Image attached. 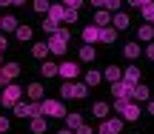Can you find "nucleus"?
<instances>
[{
    "instance_id": "f257e3e1",
    "label": "nucleus",
    "mask_w": 154,
    "mask_h": 134,
    "mask_svg": "<svg viewBox=\"0 0 154 134\" xmlns=\"http://www.w3.org/2000/svg\"><path fill=\"white\" fill-rule=\"evenodd\" d=\"M114 111H120V117L128 120V123H134L140 117V106L134 100H114Z\"/></svg>"
},
{
    "instance_id": "f03ea898",
    "label": "nucleus",
    "mask_w": 154,
    "mask_h": 134,
    "mask_svg": "<svg viewBox=\"0 0 154 134\" xmlns=\"http://www.w3.org/2000/svg\"><path fill=\"white\" fill-rule=\"evenodd\" d=\"M60 94L66 97V100H72V97L74 100H83V97L88 94V86L86 83H74V80H66V83L60 86Z\"/></svg>"
},
{
    "instance_id": "7ed1b4c3",
    "label": "nucleus",
    "mask_w": 154,
    "mask_h": 134,
    "mask_svg": "<svg viewBox=\"0 0 154 134\" xmlns=\"http://www.w3.org/2000/svg\"><path fill=\"white\" fill-rule=\"evenodd\" d=\"M20 97H23V89H20V86H14V83H9L3 89V94H0V106L14 108V103H20Z\"/></svg>"
},
{
    "instance_id": "20e7f679",
    "label": "nucleus",
    "mask_w": 154,
    "mask_h": 134,
    "mask_svg": "<svg viewBox=\"0 0 154 134\" xmlns=\"http://www.w3.org/2000/svg\"><path fill=\"white\" fill-rule=\"evenodd\" d=\"M40 114L43 117H66V108L60 100H43L40 103Z\"/></svg>"
},
{
    "instance_id": "39448f33",
    "label": "nucleus",
    "mask_w": 154,
    "mask_h": 134,
    "mask_svg": "<svg viewBox=\"0 0 154 134\" xmlns=\"http://www.w3.org/2000/svg\"><path fill=\"white\" fill-rule=\"evenodd\" d=\"M20 74V63H6V66H0V86H9V83H14V77Z\"/></svg>"
},
{
    "instance_id": "423d86ee",
    "label": "nucleus",
    "mask_w": 154,
    "mask_h": 134,
    "mask_svg": "<svg viewBox=\"0 0 154 134\" xmlns=\"http://www.w3.org/2000/svg\"><path fill=\"white\" fill-rule=\"evenodd\" d=\"M14 114L17 117H40V103H14Z\"/></svg>"
},
{
    "instance_id": "0eeeda50",
    "label": "nucleus",
    "mask_w": 154,
    "mask_h": 134,
    "mask_svg": "<svg viewBox=\"0 0 154 134\" xmlns=\"http://www.w3.org/2000/svg\"><path fill=\"white\" fill-rule=\"evenodd\" d=\"M131 83H126V80H117V83H111V94H114V100H131Z\"/></svg>"
},
{
    "instance_id": "6e6552de",
    "label": "nucleus",
    "mask_w": 154,
    "mask_h": 134,
    "mask_svg": "<svg viewBox=\"0 0 154 134\" xmlns=\"http://www.w3.org/2000/svg\"><path fill=\"white\" fill-rule=\"evenodd\" d=\"M123 131V117H114V120H103L97 134H120Z\"/></svg>"
},
{
    "instance_id": "1a4fd4ad",
    "label": "nucleus",
    "mask_w": 154,
    "mask_h": 134,
    "mask_svg": "<svg viewBox=\"0 0 154 134\" xmlns=\"http://www.w3.org/2000/svg\"><path fill=\"white\" fill-rule=\"evenodd\" d=\"M83 40H86V46L100 43V26H86L83 29Z\"/></svg>"
},
{
    "instance_id": "9d476101",
    "label": "nucleus",
    "mask_w": 154,
    "mask_h": 134,
    "mask_svg": "<svg viewBox=\"0 0 154 134\" xmlns=\"http://www.w3.org/2000/svg\"><path fill=\"white\" fill-rule=\"evenodd\" d=\"M77 74H80V66H77V63H60V77L74 80Z\"/></svg>"
},
{
    "instance_id": "9b49d317",
    "label": "nucleus",
    "mask_w": 154,
    "mask_h": 134,
    "mask_svg": "<svg viewBox=\"0 0 154 134\" xmlns=\"http://www.w3.org/2000/svg\"><path fill=\"white\" fill-rule=\"evenodd\" d=\"M137 40H143V43H154V26H151V23H143V26L137 29Z\"/></svg>"
},
{
    "instance_id": "f8f14e48",
    "label": "nucleus",
    "mask_w": 154,
    "mask_h": 134,
    "mask_svg": "<svg viewBox=\"0 0 154 134\" xmlns=\"http://www.w3.org/2000/svg\"><path fill=\"white\" fill-rule=\"evenodd\" d=\"M49 51L51 54H66V40H63L60 34H54V37L49 40Z\"/></svg>"
},
{
    "instance_id": "ddd939ff",
    "label": "nucleus",
    "mask_w": 154,
    "mask_h": 134,
    "mask_svg": "<svg viewBox=\"0 0 154 134\" xmlns=\"http://www.w3.org/2000/svg\"><path fill=\"white\" fill-rule=\"evenodd\" d=\"M123 80L131 83V86H137L140 83V69L137 66H126V69H123Z\"/></svg>"
},
{
    "instance_id": "4468645a",
    "label": "nucleus",
    "mask_w": 154,
    "mask_h": 134,
    "mask_svg": "<svg viewBox=\"0 0 154 134\" xmlns=\"http://www.w3.org/2000/svg\"><path fill=\"white\" fill-rule=\"evenodd\" d=\"M26 94L32 97V103H43V100H46V97H43V86H40V83L26 86Z\"/></svg>"
},
{
    "instance_id": "2eb2a0df",
    "label": "nucleus",
    "mask_w": 154,
    "mask_h": 134,
    "mask_svg": "<svg viewBox=\"0 0 154 134\" xmlns=\"http://www.w3.org/2000/svg\"><path fill=\"white\" fill-rule=\"evenodd\" d=\"M131 100H134V103H137V100H151V91L146 89L143 83H137V86L131 89Z\"/></svg>"
},
{
    "instance_id": "dca6fc26",
    "label": "nucleus",
    "mask_w": 154,
    "mask_h": 134,
    "mask_svg": "<svg viewBox=\"0 0 154 134\" xmlns=\"http://www.w3.org/2000/svg\"><path fill=\"white\" fill-rule=\"evenodd\" d=\"M109 23H111V11H106V9H97V14H94V26H100V29H109Z\"/></svg>"
},
{
    "instance_id": "f3484780",
    "label": "nucleus",
    "mask_w": 154,
    "mask_h": 134,
    "mask_svg": "<svg viewBox=\"0 0 154 134\" xmlns=\"http://www.w3.org/2000/svg\"><path fill=\"white\" fill-rule=\"evenodd\" d=\"M128 20H131V17L123 14V11H114V14H111V26L120 29V32H123V29H128Z\"/></svg>"
},
{
    "instance_id": "a211bd4d",
    "label": "nucleus",
    "mask_w": 154,
    "mask_h": 134,
    "mask_svg": "<svg viewBox=\"0 0 154 134\" xmlns=\"http://www.w3.org/2000/svg\"><path fill=\"white\" fill-rule=\"evenodd\" d=\"M103 77L109 80V83H117V80H123V69H120V66H106Z\"/></svg>"
},
{
    "instance_id": "6ab92c4d",
    "label": "nucleus",
    "mask_w": 154,
    "mask_h": 134,
    "mask_svg": "<svg viewBox=\"0 0 154 134\" xmlns=\"http://www.w3.org/2000/svg\"><path fill=\"white\" fill-rule=\"evenodd\" d=\"M49 17H51V20H66V6H63V3H51Z\"/></svg>"
},
{
    "instance_id": "aec40b11",
    "label": "nucleus",
    "mask_w": 154,
    "mask_h": 134,
    "mask_svg": "<svg viewBox=\"0 0 154 134\" xmlns=\"http://www.w3.org/2000/svg\"><path fill=\"white\" fill-rule=\"evenodd\" d=\"M66 126H69V131H77L83 126V117L77 111H72V114H66Z\"/></svg>"
},
{
    "instance_id": "412c9836",
    "label": "nucleus",
    "mask_w": 154,
    "mask_h": 134,
    "mask_svg": "<svg viewBox=\"0 0 154 134\" xmlns=\"http://www.w3.org/2000/svg\"><path fill=\"white\" fill-rule=\"evenodd\" d=\"M40 72H43V77H54V74H60V63H51V60H46Z\"/></svg>"
},
{
    "instance_id": "4be33fe9",
    "label": "nucleus",
    "mask_w": 154,
    "mask_h": 134,
    "mask_svg": "<svg viewBox=\"0 0 154 134\" xmlns=\"http://www.w3.org/2000/svg\"><path fill=\"white\" fill-rule=\"evenodd\" d=\"M17 26H20V23H17V17H11V14H6L3 20H0V29H3V32H17Z\"/></svg>"
},
{
    "instance_id": "5701e85b",
    "label": "nucleus",
    "mask_w": 154,
    "mask_h": 134,
    "mask_svg": "<svg viewBox=\"0 0 154 134\" xmlns=\"http://www.w3.org/2000/svg\"><path fill=\"white\" fill-rule=\"evenodd\" d=\"M109 111H111V108L106 106V103H94V106H91V114L97 120H106V114H109Z\"/></svg>"
},
{
    "instance_id": "b1692460",
    "label": "nucleus",
    "mask_w": 154,
    "mask_h": 134,
    "mask_svg": "<svg viewBox=\"0 0 154 134\" xmlns=\"http://www.w3.org/2000/svg\"><path fill=\"white\" fill-rule=\"evenodd\" d=\"M123 54H126L128 60H134V57H140V43H126V46H123Z\"/></svg>"
},
{
    "instance_id": "393cba45",
    "label": "nucleus",
    "mask_w": 154,
    "mask_h": 134,
    "mask_svg": "<svg viewBox=\"0 0 154 134\" xmlns=\"http://www.w3.org/2000/svg\"><path fill=\"white\" fill-rule=\"evenodd\" d=\"M46 131V117L40 114V117H32V134H43Z\"/></svg>"
},
{
    "instance_id": "a878e982",
    "label": "nucleus",
    "mask_w": 154,
    "mask_h": 134,
    "mask_svg": "<svg viewBox=\"0 0 154 134\" xmlns=\"http://www.w3.org/2000/svg\"><path fill=\"white\" fill-rule=\"evenodd\" d=\"M117 40V29H100V43H114Z\"/></svg>"
},
{
    "instance_id": "bb28decb",
    "label": "nucleus",
    "mask_w": 154,
    "mask_h": 134,
    "mask_svg": "<svg viewBox=\"0 0 154 134\" xmlns=\"http://www.w3.org/2000/svg\"><path fill=\"white\" fill-rule=\"evenodd\" d=\"M94 57H97V51H94V46H83V49H80V60L91 63Z\"/></svg>"
},
{
    "instance_id": "cd10ccee",
    "label": "nucleus",
    "mask_w": 154,
    "mask_h": 134,
    "mask_svg": "<svg viewBox=\"0 0 154 134\" xmlns=\"http://www.w3.org/2000/svg\"><path fill=\"white\" fill-rule=\"evenodd\" d=\"M140 17H143V20H151V23H154V3L140 6Z\"/></svg>"
},
{
    "instance_id": "c85d7f7f",
    "label": "nucleus",
    "mask_w": 154,
    "mask_h": 134,
    "mask_svg": "<svg viewBox=\"0 0 154 134\" xmlns=\"http://www.w3.org/2000/svg\"><path fill=\"white\" fill-rule=\"evenodd\" d=\"M100 80H103V74H100V72H94V69L86 74V86H100Z\"/></svg>"
},
{
    "instance_id": "c756f323",
    "label": "nucleus",
    "mask_w": 154,
    "mask_h": 134,
    "mask_svg": "<svg viewBox=\"0 0 154 134\" xmlns=\"http://www.w3.org/2000/svg\"><path fill=\"white\" fill-rule=\"evenodd\" d=\"M32 54H34V57H46V54H49V43H34Z\"/></svg>"
},
{
    "instance_id": "7c9ffc66",
    "label": "nucleus",
    "mask_w": 154,
    "mask_h": 134,
    "mask_svg": "<svg viewBox=\"0 0 154 134\" xmlns=\"http://www.w3.org/2000/svg\"><path fill=\"white\" fill-rule=\"evenodd\" d=\"M43 32H49V34H57V20H51V17L46 14V20H43Z\"/></svg>"
},
{
    "instance_id": "2f4dec72",
    "label": "nucleus",
    "mask_w": 154,
    "mask_h": 134,
    "mask_svg": "<svg viewBox=\"0 0 154 134\" xmlns=\"http://www.w3.org/2000/svg\"><path fill=\"white\" fill-rule=\"evenodd\" d=\"M17 40H32V26H17Z\"/></svg>"
},
{
    "instance_id": "473e14b6",
    "label": "nucleus",
    "mask_w": 154,
    "mask_h": 134,
    "mask_svg": "<svg viewBox=\"0 0 154 134\" xmlns=\"http://www.w3.org/2000/svg\"><path fill=\"white\" fill-rule=\"evenodd\" d=\"M103 9L114 14V11H120V0H106V6H103Z\"/></svg>"
},
{
    "instance_id": "72a5a7b5",
    "label": "nucleus",
    "mask_w": 154,
    "mask_h": 134,
    "mask_svg": "<svg viewBox=\"0 0 154 134\" xmlns=\"http://www.w3.org/2000/svg\"><path fill=\"white\" fill-rule=\"evenodd\" d=\"M49 9H51L49 0H34V11H49Z\"/></svg>"
},
{
    "instance_id": "f704fd0d",
    "label": "nucleus",
    "mask_w": 154,
    "mask_h": 134,
    "mask_svg": "<svg viewBox=\"0 0 154 134\" xmlns=\"http://www.w3.org/2000/svg\"><path fill=\"white\" fill-rule=\"evenodd\" d=\"M77 20H80L77 9H66V23H77Z\"/></svg>"
},
{
    "instance_id": "c9c22d12",
    "label": "nucleus",
    "mask_w": 154,
    "mask_h": 134,
    "mask_svg": "<svg viewBox=\"0 0 154 134\" xmlns=\"http://www.w3.org/2000/svg\"><path fill=\"white\" fill-rule=\"evenodd\" d=\"M80 3H83V0H63L66 9H80Z\"/></svg>"
},
{
    "instance_id": "e433bc0d",
    "label": "nucleus",
    "mask_w": 154,
    "mask_h": 134,
    "mask_svg": "<svg viewBox=\"0 0 154 134\" xmlns=\"http://www.w3.org/2000/svg\"><path fill=\"white\" fill-rule=\"evenodd\" d=\"M57 34H60V37L66 40V43H69V40H72V32H69V29H57Z\"/></svg>"
},
{
    "instance_id": "4c0bfd02",
    "label": "nucleus",
    "mask_w": 154,
    "mask_h": 134,
    "mask_svg": "<svg viewBox=\"0 0 154 134\" xmlns=\"http://www.w3.org/2000/svg\"><path fill=\"white\" fill-rule=\"evenodd\" d=\"M128 3H131L134 9H140V6H146V3H151V0H128Z\"/></svg>"
},
{
    "instance_id": "58836bf2",
    "label": "nucleus",
    "mask_w": 154,
    "mask_h": 134,
    "mask_svg": "<svg viewBox=\"0 0 154 134\" xmlns=\"http://www.w3.org/2000/svg\"><path fill=\"white\" fill-rule=\"evenodd\" d=\"M3 131H9V120H6V117H0V134H3Z\"/></svg>"
},
{
    "instance_id": "ea45409f",
    "label": "nucleus",
    "mask_w": 154,
    "mask_h": 134,
    "mask_svg": "<svg viewBox=\"0 0 154 134\" xmlns=\"http://www.w3.org/2000/svg\"><path fill=\"white\" fill-rule=\"evenodd\" d=\"M74 134H94V131H91V129H88V126H80V129H77Z\"/></svg>"
},
{
    "instance_id": "a19ab883",
    "label": "nucleus",
    "mask_w": 154,
    "mask_h": 134,
    "mask_svg": "<svg viewBox=\"0 0 154 134\" xmlns=\"http://www.w3.org/2000/svg\"><path fill=\"white\" fill-rule=\"evenodd\" d=\"M6 46H9V40H6V34H0V51H6Z\"/></svg>"
},
{
    "instance_id": "79ce46f5",
    "label": "nucleus",
    "mask_w": 154,
    "mask_h": 134,
    "mask_svg": "<svg viewBox=\"0 0 154 134\" xmlns=\"http://www.w3.org/2000/svg\"><path fill=\"white\" fill-rule=\"evenodd\" d=\"M146 54H149L151 60H154V43H149V46H146Z\"/></svg>"
},
{
    "instance_id": "37998d69",
    "label": "nucleus",
    "mask_w": 154,
    "mask_h": 134,
    "mask_svg": "<svg viewBox=\"0 0 154 134\" xmlns=\"http://www.w3.org/2000/svg\"><path fill=\"white\" fill-rule=\"evenodd\" d=\"M91 6H97V9H103V6H106V0H91Z\"/></svg>"
},
{
    "instance_id": "c03bdc74",
    "label": "nucleus",
    "mask_w": 154,
    "mask_h": 134,
    "mask_svg": "<svg viewBox=\"0 0 154 134\" xmlns=\"http://www.w3.org/2000/svg\"><path fill=\"white\" fill-rule=\"evenodd\" d=\"M149 114H154V100H149Z\"/></svg>"
},
{
    "instance_id": "a18cd8bd",
    "label": "nucleus",
    "mask_w": 154,
    "mask_h": 134,
    "mask_svg": "<svg viewBox=\"0 0 154 134\" xmlns=\"http://www.w3.org/2000/svg\"><path fill=\"white\" fill-rule=\"evenodd\" d=\"M11 3H14V6H23V3H26V0H11Z\"/></svg>"
},
{
    "instance_id": "49530a36",
    "label": "nucleus",
    "mask_w": 154,
    "mask_h": 134,
    "mask_svg": "<svg viewBox=\"0 0 154 134\" xmlns=\"http://www.w3.org/2000/svg\"><path fill=\"white\" fill-rule=\"evenodd\" d=\"M9 3H11V0H0V6H9Z\"/></svg>"
},
{
    "instance_id": "de8ad7c7",
    "label": "nucleus",
    "mask_w": 154,
    "mask_h": 134,
    "mask_svg": "<svg viewBox=\"0 0 154 134\" xmlns=\"http://www.w3.org/2000/svg\"><path fill=\"white\" fill-rule=\"evenodd\" d=\"M57 134H72V131H69V129H66V131H57Z\"/></svg>"
},
{
    "instance_id": "09e8293b",
    "label": "nucleus",
    "mask_w": 154,
    "mask_h": 134,
    "mask_svg": "<svg viewBox=\"0 0 154 134\" xmlns=\"http://www.w3.org/2000/svg\"><path fill=\"white\" fill-rule=\"evenodd\" d=\"M0 20H3V17H0Z\"/></svg>"
},
{
    "instance_id": "8fccbe9b",
    "label": "nucleus",
    "mask_w": 154,
    "mask_h": 134,
    "mask_svg": "<svg viewBox=\"0 0 154 134\" xmlns=\"http://www.w3.org/2000/svg\"><path fill=\"white\" fill-rule=\"evenodd\" d=\"M151 26H154V23H151Z\"/></svg>"
}]
</instances>
